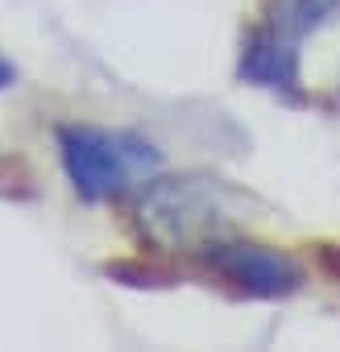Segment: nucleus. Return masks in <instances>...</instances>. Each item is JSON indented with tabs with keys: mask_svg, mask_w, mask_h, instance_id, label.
<instances>
[{
	"mask_svg": "<svg viewBox=\"0 0 340 352\" xmlns=\"http://www.w3.org/2000/svg\"><path fill=\"white\" fill-rule=\"evenodd\" d=\"M237 220L241 199L216 179H170L141 199V228L162 249H212Z\"/></svg>",
	"mask_w": 340,
	"mask_h": 352,
	"instance_id": "nucleus-1",
	"label": "nucleus"
},
{
	"mask_svg": "<svg viewBox=\"0 0 340 352\" xmlns=\"http://www.w3.org/2000/svg\"><path fill=\"white\" fill-rule=\"evenodd\" d=\"M59 145L75 191L87 199H108L158 166V153H149V145L104 129H63Z\"/></svg>",
	"mask_w": 340,
	"mask_h": 352,
	"instance_id": "nucleus-2",
	"label": "nucleus"
},
{
	"mask_svg": "<svg viewBox=\"0 0 340 352\" xmlns=\"http://www.w3.org/2000/svg\"><path fill=\"white\" fill-rule=\"evenodd\" d=\"M208 261H212V270L220 278H229L245 294H262V298L290 294L303 282V270L286 253L266 249V245H220L216 241L212 253H208Z\"/></svg>",
	"mask_w": 340,
	"mask_h": 352,
	"instance_id": "nucleus-3",
	"label": "nucleus"
},
{
	"mask_svg": "<svg viewBox=\"0 0 340 352\" xmlns=\"http://www.w3.org/2000/svg\"><path fill=\"white\" fill-rule=\"evenodd\" d=\"M9 83H13V67H9V63H5V58H0V91H5V87H9Z\"/></svg>",
	"mask_w": 340,
	"mask_h": 352,
	"instance_id": "nucleus-4",
	"label": "nucleus"
}]
</instances>
